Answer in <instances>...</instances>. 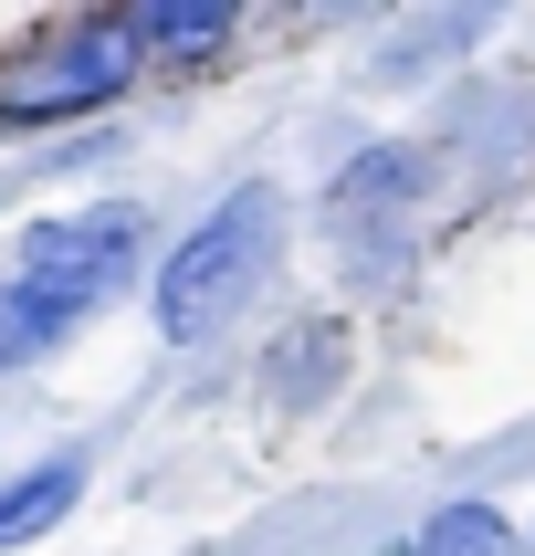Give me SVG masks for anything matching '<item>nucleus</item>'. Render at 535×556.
I'll use <instances>...</instances> for the list:
<instances>
[{
	"label": "nucleus",
	"mask_w": 535,
	"mask_h": 556,
	"mask_svg": "<svg viewBox=\"0 0 535 556\" xmlns=\"http://www.w3.org/2000/svg\"><path fill=\"white\" fill-rule=\"evenodd\" d=\"M273 211H283V200L252 179V189H231V200L157 263V326H168V337H211L220 315L263 283V263H273Z\"/></svg>",
	"instance_id": "f257e3e1"
},
{
	"label": "nucleus",
	"mask_w": 535,
	"mask_h": 556,
	"mask_svg": "<svg viewBox=\"0 0 535 556\" xmlns=\"http://www.w3.org/2000/svg\"><path fill=\"white\" fill-rule=\"evenodd\" d=\"M137 85V42H126L116 11H94V22H63L42 42L0 63V126H53V116H94V105H116Z\"/></svg>",
	"instance_id": "f03ea898"
},
{
	"label": "nucleus",
	"mask_w": 535,
	"mask_h": 556,
	"mask_svg": "<svg viewBox=\"0 0 535 556\" xmlns=\"http://www.w3.org/2000/svg\"><path fill=\"white\" fill-rule=\"evenodd\" d=\"M137 252H148V220L137 211H53V220L22 231V263H11V274L42 283L63 315H85V305H105V294L137 274Z\"/></svg>",
	"instance_id": "7ed1b4c3"
},
{
	"label": "nucleus",
	"mask_w": 535,
	"mask_h": 556,
	"mask_svg": "<svg viewBox=\"0 0 535 556\" xmlns=\"http://www.w3.org/2000/svg\"><path fill=\"white\" fill-rule=\"evenodd\" d=\"M126 42H137V63H211L220 42H231V0H137V11H116Z\"/></svg>",
	"instance_id": "20e7f679"
},
{
	"label": "nucleus",
	"mask_w": 535,
	"mask_h": 556,
	"mask_svg": "<svg viewBox=\"0 0 535 556\" xmlns=\"http://www.w3.org/2000/svg\"><path fill=\"white\" fill-rule=\"evenodd\" d=\"M85 494V463H31L0 483V546H31V535H53Z\"/></svg>",
	"instance_id": "39448f33"
},
{
	"label": "nucleus",
	"mask_w": 535,
	"mask_h": 556,
	"mask_svg": "<svg viewBox=\"0 0 535 556\" xmlns=\"http://www.w3.org/2000/svg\"><path fill=\"white\" fill-rule=\"evenodd\" d=\"M399 556H525V535L504 526L494 504H441V515H431L420 535H409Z\"/></svg>",
	"instance_id": "423d86ee"
},
{
	"label": "nucleus",
	"mask_w": 535,
	"mask_h": 556,
	"mask_svg": "<svg viewBox=\"0 0 535 556\" xmlns=\"http://www.w3.org/2000/svg\"><path fill=\"white\" fill-rule=\"evenodd\" d=\"M409 189H420V157L378 148V157H357V168L336 179V211H388V200H409Z\"/></svg>",
	"instance_id": "0eeeda50"
}]
</instances>
